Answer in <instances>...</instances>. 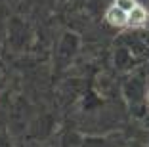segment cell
<instances>
[{
	"label": "cell",
	"mask_w": 149,
	"mask_h": 147,
	"mask_svg": "<svg viewBox=\"0 0 149 147\" xmlns=\"http://www.w3.org/2000/svg\"><path fill=\"white\" fill-rule=\"evenodd\" d=\"M126 17H128V13L123 12L120 8H117L115 4L111 6V8L107 10V13H105V19L115 27H124L126 25Z\"/></svg>",
	"instance_id": "7a4b0ae2"
},
{
	"label": "cell",
	"mask_w": 149,
	"mask_h": 147,
	"mask_svg": "<svg viewBox=\"0 0 149 147\" xmlns=\"http://www.w3.org/2000/svg\"><path fill=\"white\" fill-rule=\"evenodd\" d=\"M147 19H149V13H147V10H145L143 6L136 4L134 8L130 10V12H128L126 25H130V27H143L145 23H147Z\"/></svg>",
	"instance_id": "6da1fadb"
},
{
	"label": "cell",
	"mask_w": 149,
	"mask_h": 147,
	"mask_svg": "<svg viewBox=\"0 0 149 147\" xmlns=\"http://www.w3.org/2000/svg\"><path fill=\"white\" fill-rule=\"evenodd\" d=\"M138 2L136 0H115V6H117V8H120L123 10V12H130L132 8H134V6H136Z\"/></svg>",
	"instance_id": "3957f363"
},
{
	"label": "cell",
	"mask_w": 149,
	"mask_h": 147,
	"mask_svg": "<svg viewBox=\"0 0 149 147\" xmlns=\"http://www.w3.org/2000/svg\"><path fill=\"white\" fill-rule=\"evenodd\" d=\"M147 100H149V92H147Z\"/></svg>",
	"instance_id": "277c9868"
}]
</instances>
